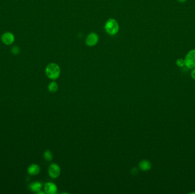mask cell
I'll return each instance as SVG.
<instances>
[{"instance_id":"obj_12","label":"cell","mask_w":195,"mask_h":194,"mask_svg":"<svg viewBox=\"0 0 195 194\" xmlns=\"http://www.w3.org/2000/svg\"><path fill=\"white\" fill-rule=\"evenodd\" d=\"M44 157H45V159L48 161H51L53 159V155L51 154V153L49 151V150H47L46 152H45L44 153Z\"/></svg>"},{"instance_id":"obj_7","label":"cell","mask_w":195,"mask_h":194,"mask_svg":"<svg viewBox=\"0 0 195 194\" xmlns=\"http://www.w3.org/2000/svg\"><path fill=\"white\" fill-rule=\"evenodd\" d=\"M45 191L46 193L49 194H54L57 193V187L55 184L53 183H48L45 185Z\"/></svg>"},{"instance_id":"obj_11","label":"cell","mask_w":195,"mask_h":194,"mask_svg":"<svg viewBox=\"0 0 195 194\" xmlns=\"http://www.w3.org/2000/svg\"><path fill=\"white\" fill-rule=\"evenodd\" d=\"M48 88L50 92H55L56 91H57L58 90V85L57 84L54 82H51L49 84L48 86Z\"/></svg>"},{"instance_id":"obj_6","label":"cell","mask_w":195,"mask_h":194,"mask_svg":"<svg viewBox=\"0 0 195 194\" xmlns=\"http://www.w3.org/2000/svg\"><path fill=\"white\" fill-rule=\"evenodd\" d=\"M61 169L57 164H51L49 167V174L53 178H57L60 175Z\"/></svg>"},{"instance_id":"obj_8","label":"cell","mask_w":195,"mask_h":194,"mask_svg":"<svg viewBox=\"0 0 195 194\" xmlns=\"http://www.w3.org/2000/svg\"><path fill=\"white\" fill-rule=\"evenodd\" d=\"M40 168L36 164H32L28 167V172L31 175H36L39 173Z\"/></svg>"},{"instance_id":"obj_14","label":"cell","mask_w":195,"mask_h":194,"mask_svg":"<svg viewBox=\"0 0 195 194\" xmlns=\"http://www.w3.org/2000/svg\"><path fill=\"white\" fill-rule=\"evenodd\" d=\"M11 53L12 54L17 55L19 54L20 49L17 46H13L11 48Z\"/></svg>"},{"instance_id":"obj_1","label":"cell","mask_w":195,"mask_h":194,"mask_svg":"<svg viewBox=\"0 0 195 194\" xmlns=\"http://www.w3.org/2000/svg\"><path fill=\"white\" fill-rule=\"evenodd\" d=\"M45 73L49 79L56 80L60 76L61 70L57 64L51 63L49 64L46 67Z\"/></svg>"},{"instance_id":"obj_5","label":"cell","mask_w":195,"mask_h":194,"mask_svg":"<svg viewBox=\"0 0 195 194\" xmlns=\"http://www.w3.org/2000/svg\"><path fill=\"white\" fill-rule=\"evenodd\" d=\"M99 41V36L97 34L95 33H90L86 39V44L89 46L92 47L95 46Z\"/></svg>"},{"instance_id":"obj_9","label":"cell","mask_w":195,"mask_h":194,"mask_svg":"<svg viewBox=\"0 0 195 194\" xmlns=\"http://www.w3.org/2000/svg\"><path fill=\"white\" fill-rule=\"evenodd\" d=\"M42 188V184L40 182H33L30 185V189L34 193H38Z\"/></svg>"},{"instance_id":"obj_13","label":"cell","mask_w":195,"mask_h":194,"mask_svg":"<svg viewBox=\"0 0 195 194\" xmlns=\"http://www.w3.org/2000/svg\"><path fill=\"white\" fill-rule=\"evenodd\" d=\"M176 64L177 66L180 68H183L185 66V61L184 59L182 58H179L176 61Z\"/></svg>"},{"instance_id":"obj_10","label":"cell","mask_w":195,"mask_h":194,"mask_svg":"<svg viewBox=\"0 0 195 194\" xmlns=\"http://www.w3.org/2000/svg\"><path fill=\"white\" fill-rule=\"evenodd\" d=\"M140 169L143 171L149 170L151 167V164L150 162L147 160L141 161L139 164Z\"/></svg>"},{"instance_id":"obj_3","label":"cell","mask_w":195,"mask_h":194,"mask_svg":"<svg viewBox=\"0 0 195 194\" xmlns=\"http://www.w3.org/2000/svg\"><path fill=\"white\" fill-rule=\"evenodd\" d=\"M185 66L188 69L195 68V49H192L185 56Z\"/></svg>"},{"instance_id":"obj_17","label":"cell","mask_w":195,"mask_h":194,"mask_svg":"<svg viewBox=\"0 0 195 194\" xmlns=\"http://www.w3.org/2000/svg\"><path fill=\"white\" fill-rule=\"evenodd\" d=\"M180 3H185L187 0H177Z\"/></svg>"},{"instance_id":"obj_2","label":"cell","mask_w":195,"mask_h":194,"mask_svg":"<svg viewBox=\"0 0 195 194\" xmlns=\"http://www.w3.org/2000/svg\"><path fill=\"white\" fill-rule=\"evenodd\" d=\"M104 29L108 34L115 36L119 30V25L115 19L110 18L106 22Z\"/></svg>"},{"instance_id":"obj_4","label":"cell","mask_w":195,"mask_h":194,"mask_svg":"<svg viewBox=\"0 0 195 194\" xmlns=\"http://www.w3.org/2000/svg\"><path fill=\"white\" fill-rule=\"evenodd\" d=\"M1 40L2 43H4L5 45L7 46L12 45L15 41V36L12 33L7 31L4 33L2 34L1 37Z\"/></svg>"},{"instance_id":"obj_16","label":"cell","mask_w":195,"mask_h":194,"mask_svg":"<svg viewBox=\"0 0 195 194\" xmlns=\"http://www.w3.org/2000/svg\"><path fill=\"white\" fill-rule=\"evenodd\" d=\"M138 171V170H137V169L136 168H134L133 170H132V173L133 174H134V175H135V173H138L137 172Z\"/></svg>"},{"instance_id":"obj_15","label":"cell","mask_w":195,"mask_h":194,"mask_svg":"<svg viewBox=\"0 0 195 194\" xmlns=\"http://www.w3.org/2000/svg\"><path fill=\"white\" fill-rule=\"evenodd\" d=\"M191 77L192 78V79L195 80V68L192 69V70L191 71Z\"/></svg>"}]
</instances>
